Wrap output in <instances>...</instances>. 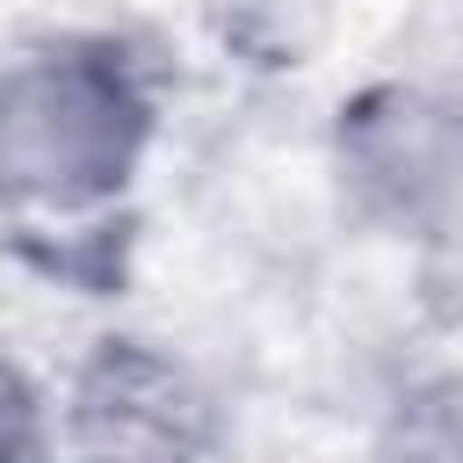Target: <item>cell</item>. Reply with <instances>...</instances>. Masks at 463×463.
<instances>
[{
  "label": "cell",
  "instance_id": "1",
  "mask_svg": "<svg viewBox=\"0 0 463 463\" xmlns=\"http://www.w3.org/2000/svg\"><path fill=\"white\" fill-rule=\"evenodd\" d=\"M166 123L174 65L130 29H29L0 43V232L116 217Z\"/></svg>",
  "mask_w": 463,
  "mask_h": 463
},
{
  "label": "cell",
  "instance_id": "2",
  "mask_svg": "<svg viewBox=\"0 0 463 463\" xmlns=\"http://www.w3.org/2000/svg\"><path fill=\"white\" fill-rule=\"evenodd\" d=\"M51 391L58 463H224L239 441V383L181 333L109 326Z\"/></svg>",
  "mask_w": 463,
  "mask_h": 463
},
{
  "label": "cell",
  "instance_id": "3",
  "mask_svg": "<svg viewBox=\"0 0 463 463\" xmlns=\"http://www.w3.org/2000/svg\"><path fill=\"white\" fill-rule=\"evenodd\" d=\"M326 166L347 224L398 239H456L463 232V101L369 72L326 116Z\"/></svg>",
  "mask_w": 463,
  "mask_h": 463
},
{
  "label": "cell",
  "instance_id": "4",
  "mask_svg": "<svg viewBox=\"0 0 463 463\" xmlns=\"http://www.w3.org/2000/svg\"><path fill=\"white\" fill-rule=\"evenodd\" d=\"M340 7L347 0H195V22L210 51L232 65V80L282 87L333 51Z\"/></svg>",
  "mask_w": 463,
  "mask_h": 463
},
{
  "label": "cell",
  "instance_id": "5",
  "mask_svg": "<svg viewBox=\"0 0 463 463\" xmlns=\"http://www.w3.org/2000/svg\"><path fill=\"white\" fill-rule=\"evenodd\" d=\"M376 72H398V80H420L463 101V0H405Z\"/></svg>",
  "mask_w": 463,
  "mask_h": 463
},
{
  "label": "cell",
  "instance_id": "6",
  "mask_svg": "<svg viewBox=\"0 0 463 463\" xmlns=\"http://www.w3.org/2000/svg\"><path fill=\"white\" fill-rule=\"evenodd\" d=\"M0 463H58V391L0 333Z\"/></svg>",
  "mask_w": 463,
  "mask_h": 463
}]
</instances>
